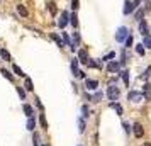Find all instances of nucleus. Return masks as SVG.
I'll use <instances>...</instances> for the list:
<instances>
[{"mask_svg": "<svg viewBox=\"0 0 151 146\" xmlns=\"http://www.w3.org/2000/svg\"><path fill=\"white\" fill-rule=\"evenodd\" d=\"M85 85H87V88H88V90H97L99 82H97V80H87V82H85Z\"/></svg>", "mask_w": 151, "mask_h": 146, "instance_id": "obj_9", "label": "nucleus"}, {"mask_svg": "<svg viewBox=\"0 0 151 146\" xmlns=\"http://www.w3.org/2000/svg\"><path fill=\"white\" fill-rule=\"evenodd\" d=\"M17 12L21 14V17H27L29 15V10L24 7V5H17Z\"/></svg>", "mask_w": 151, "mask_h": 146, "instance_id": "obj_12", "label": "nucleus"}, {"mask_svg": "<svg viewBox=\"0 0 151 146\" xmlns=\"http://www.w3.org/2000/svg\"><path fill=\"white\" fill-rule=\"evenodd\" d=\"M71 70H73V73H75V77H76V73L80 71V70H78V63H76V60L71 61Z\"/></svg>", "mask_w": 151, "mask_h": 146, "instance_id": "obj_23", "label": "nucleus"}, {"mask_svg": "<svg viewBox=\"0 0 151 146\" xmlns=\"http://www.w3.org/2000/svg\"><path fill=\"white\" fill-rule=\"evenodd\" d=\"M27 129H29V131H32V129H34V119H32V117H29V121H27Z\"/></svg>", "mask_w": 151, "mask_h": 146, "instance_id": "obj_27", "label": "nucleus"}, {"mask_svg": "<svg viewBox=\"0 0 151 146\" xmlns=\"http://www.w3.org/2000/svg\"><path fill=\"white\" fill-rule=\"evenodd\" d=\"M80 131H85V122H83V121H80Z\"/></svg>", "mask_w": 151, "mask_h": 146, "instance_id": "obj_40", "label": "nucleus"}, {"mask_svg": "<svg viewBox=\"0 0 151 146\" xmlns=\"http://www.w3.org/2000/svg\"><path fill=\"white\" fill-rule=\"evenodd\" d=\"M49 10H51L53 14H56V5L55 4H49Z\"/></svg>", "mask_w": 151, "mask_h": 146, "instance_id": "obj_38", "label": "nucleus"}, {"mask_svg": "<svg viewBox=\"0 0 151 146\" xmlns=\"http://www.w3.org/2000/svg\"><path fill=\"white\" fill-rule=\"evenodd\" d=\"M122 80H124V85H129V71L122 73Z\"/></svg>", "mask_w": 151, "mask_h": 146, "instance_id": "obj_25", "label": "nucleus"}, {"mask_svg": "<svg viewBox=\"0 0 151 146\" xmlns=\"http://www.w3.org/2000/svg\"><path fill=\"white\" fill-rule=\"evenodd\" d=\"M39 122H41L42 129H48V122H46V117H44V114H41V117H39Z\"/></svg>", "mask_w": 151, "mask_h": 146, "instance_id": "obj_22", "label": "nucleus"}, {"mask_svg": "<svg viewBox=\"0 0 151 146\" xmlns=\"http://www.w3.org/2000/svg\"><path fill=\"white\" fill-rule=\"evenodd\" d=\"M22 109H24V112H26V116H27V117H32V107H31V105L24 104V107H22Z\"/></svg>", "mask_w": 151, "mask_h": 146, "instance_id": "obj_14", "label": "nucleus"}, {"mask_svg": "<svg viewBox=\"0 0 151 146\" xmlns=\"http://www.w3.org/2000/svg\"><path fill=\"white\" fill-rule=\"evenodd\" d=\"M132 132H134V136H136V138H143V134H144V129H143V126L141 124H134L132 126Z\"/></svg>", "mask_w": 151, "mask_h": 146, "instance_id": "obj_4", "label": "nucleus"}, {"mask_svg": "<svg viewBox=\"0 0 151 146\" xmlns=\"http://www.w3.org/2000/svg\"><path fill=\"white\" fill-rule=\"evenodd\" d=\"M132 10H134V4H132V2H129V0H127V2L124 4V14H131Z\"/></svg>", "mask_w": 151, "mask_h": 146, "instance_id": "obj_10", "label": "nucleus"}, {"mask_svg": "<svg viewBox=\"0 0 151 146\" xmlns=\"http://www.w3.org/2000/svg\"><path fill=\"white\" fill-rule=\"evenodd\" d=\"M139 34H143V36H148V34H150L148 22L144 21V19H141V21H139Z\"/></svg>", "mask_w": 151, "mask_h": 146, "instance_id": "obj_3", "label": "nucleus"}, {"mask_svg": "<svg viewBox=\"0 0 151 146\" xmlns=\"http://www.w3.org/2000/svg\"><path fill=\"white\" fill-rule=\"evenodd\" d=\"M143 146H151V143H144V145Z\"/></svg>", "mask_w": 151, "mask_h": 146, "instance_id": "obj_43", "label": "nucleus"}, {"mask_svg": "<svg viewBox=\"0 0 151 146\" xmlns=\"http://www.w3.org/2000/svg\"><path fill=\"white\" fill-rule=\"evenodd\" d=\"M143 95H144L146 100H151V85L150 83H146L143 87Z\"/></svg>", "mask_w": 151, "mask_h": 146, "instance_id": "obj_8", "label": "nucleus"}, {"mask_svg": "<svg viewBox=\"0 0 151 146\" xmlns=\"http://www.w3.org/2000/svg\"><path fill=\"white\" fill-rule=\"evenodd\" d=\"M26 88H27L29 92L34 90V87H32V80H31V78H26Z\"/></svg>", "mask_w": 151, "mask_h": 146, "instance_id": "obj_21", "label": "nucleus"}, {"mask_svg": "<svg viewBox=\"0 0 151 146\" xmlns=\"http://www.w3.org/2000/svg\"><path fill=\"white\" fill-rule=\"evenodd\" d=\"M0 56H2L5 61H10V53H9L7 49H0Z\"/></svg>", "mask_w": 151, "mask_h": 146, "instance_id": "obj_13", "label": "nucleus"}, {"mask_svg": "<svg viewBox=\"0 0 151 146\" xmlns=\"http://www.w3.org/2000/svg\"><path fill=\"white\" fill-rule=\"evenodd\" d=\"M151 75V66H148V68H146V71H144L143 75H141V80H146V78L150 77Z\"/></svg>", "mask_w": 151, "mask_h": 146, "instance_id": "obj_24", "label": "nucleus"}, {"mask_svg": "<svg viewBox=\"0 0 151 146\" xmlns=\"http://www.w3.org/2000/svg\"><path fill=\"white\" fill-rule=\"evenodd\" d=\"M127 32H129V31H127L126 27H119L117 29V32H116V39L119 42H124L126 39H127V36H129Z\"/></svg>", "mask_w": 151, "mask_h": 146, "instance_id": "obj_2", "label": "nucleus"}, {"mask_svg": "<svg viewBox=\"0 0 151 146\" xmlns=\"http://www.w3.org/2000/svg\"><path fill=\"white\" fill-rule=\"evenodd\" d=\"M87 65H88L90 68H100V61H95V60H88Z\"/></svg>", "mask_w": 151, "mask_h": 146, "instance_id": "obj_17", "label": "nucleus"}, {"mask_svg": "<svg viewBox=\"0 0 151 146\" xmlns=\"http://www.w3.org/2000/svg\"><path fill=\"white\" fill-rule=\"evenodd\" d=\"M51 39H55L56 44H58L60 48H63V46H65V42H63L61 39H60V36H58V34H51Z\"/></svg>", "mask_w": 151, "mask_h": 146, "instance_id": "obj_16", "label": "nucleus"}, {"mask_svg": "<svg viewBox=\"0 0 151 146\" xmlns=\"http://www.w3.org/2000/svg\"><path fill=\"white\" fill-rule=\"evenodd\" d=\"M121 70V65L116 61H109V65H107V71L109 73H116V71H119Z\"/></svg>", "mask_w": 151, "mask_h": 146, "instance_id": "obj_6", "label": "nucleus"}, {"mask_svg": "<svg viewBox=\"0 0 151 146\" xmlns=\"http://www.w3.org/2000/svg\"><path fill=\"white\" fill-rule=\"evenodd\" d=\"M17 93H19V97H21V99H26V92L22 90L21 87H17Z\"/></svg>", "mask_w": 151, "mask_h": 146, "instance_id": "obj_30", "label": "nucleus"}, {"mask_svg": "<svg viewBox=\"0 0 151 146\" xmlns=\"http://www.w3.org/2000/svg\"><path fill=\"white\" fill-rule=\"evenodd\" d=\"M70 22H71V26H73V27H78V17H76V14L70 15Z\"/></svg>", "mask_w": 151, "mask_h": 146, "instance_id": "obj_15", "label": "nucleus"}, {"mask_svg": "<svg viewBox=\"0 0 151 146\" xmlns=\"http://www.w3.org/2000/svg\"><path fill=\"white\" fill-rule=\"evenodd\" d=\"M2 75L7 78V80H10V82L14 80V78H12V75H10V71H7V70H2Z\"/></svg>", "mask_w": 151, "mask_h": 146, "instance_id": "obj_26", "label": "nucleus"}, {"mask_svg": "<svg viewBox=\"0 0 151 146\" xmlns=\"http://www.w3.org/2000/svg\"><path fill=\"white\" fill-rule=\"evenodd\" d=\"M73 41H75V44H78V42H80V36H78V32H75V34H73Z\"/></svg>", "mask_w": 151, "mask_h": 146, "instance_id": "obj_37", "label": "nucleus"}, {"mask_svg": "<svg viewBox=\"0 0 151 146\" xmlns=\"http://www.w3.org/2000/svg\"><path fill=\"white\" fill-rule=\"evenodd\" d=\"M127 99H129V100H132V102H141V99H143V95H141L139 92H129V95H127Z\"/></svg>", "mask_w": 151, "mask_h": 146, "instance_id": "obj_7", "label": "nucleus"}, {"mask_svg": "<svg viewBox=\"0 0 151 146\" xmlns=\"http://www.w3.org/2000/svg\"><path fill=\"white\" fill-rule=\"evenodd\" d=\"M119 95H121L119 87H116V85H110L109 88H107V97H109V100H117V99H119Z\"/></svg>", "mask_w": 151, "mask_h": 146, "instance_id": "obj_1", "label": "nucleus"}, {"mask_svg": "<svg viewBox=\"0 0 151 146\" xmlns=\"http://www.w3.org/2000/svg\"><path fill=\"white\" fill-rule=\"evenodd\" d=\"M68 17H70V14H68V12H63V14H61V17H60V21H58V26H60L61 29L65 27L66 24H68V21H70Z\"/></svg>", "mask_w": 151, "mask_h": 146, "instance_id": "obj_5", "label": "nucleus"}, {"mask_svg": "<svg viewBox=\"0 0 151 146\" xmlns=\"http://www.w3.org/2000/svg\"><path fill=\"white\" fill-rule=\"evenodd\" d=\"M14 73L17 75V77H26V73H24V71L19 68V66H15V65H14Z\"/></svg>", "mask_w": 151, "mask_h": 146, "instance_id": "obj_20", "label": "nucleus"}, {"mask_svg": "<svg viewBox=\"0 0 151 146\" xmlns=\"http://www.w3.org/2000/svg\"><path fill=\"white\" fill-rule=\"evenodd\" d=\"M144 14H146V12H144V9H139V10L136 12V15H134V19H136V21H141Z\"/></svg>", "mask_w": 151, "mask_h": 146, "instance_id": "obj_19", "label": "nucleus"}, {"mask_svg": "<svg viewBox=\"0 0 151 146\" xmlns=\"http://www.w3.org/2000/svg\"><path fill=\"white\" fill-rule=\"evenodd\" d=\"M78 58H80V61L87 63L88 61V53H87L85 49H80V51H78Z\"/></svg>", "mask_w": 151, "mask_h": 146, "instance_id": "obj_11", "label": "nucleus"}, {"mask_svg": "<svg viewBox=\"0 0 151 146\" xmlns=\"http://www.w3.org/2000/svg\"><path fill=\"white\" fill-rule=\"evenodd\" d=\"M78 7H80V5H78V0H71V9H73V10H76Z\"/></svg>", "mask_w": 151, "mask_h": 146, "instance_id": "obj_34", "label": "nucleus"}, {"mask_svg": "<svg viewBox=\"0 0 151 146\" xmlns=\"http://www.w3.org/2000/svg\"><path fill=\"white\" fill-rule=\"evenodd\" d=\"M143 46H146V48H150L151 49V36H144V41H143Z\"/></svg>", "mask_w": 151, "mask_h": 146, "instance_id": "obj_18", "label": "nucleus"}, {"mask_svg": "<svg viewBox=\"0 0 151 146\" xmlns=\"http://www.w3.org/2000/svg\"><path fill=\"white\" fill-rule=\"evenodd\" d=\"M112 107L117 111V114H122V107H121L119 104H112Z\"/></svg>", "mask_w": 151, "mask_h": 146, "instance_id": "obj_33", "label": "nucleus"}, {"mask_svg": "<svg viewBox=\"0 0 151 146\" xmlns=\"http://www.w3.org/2000/svg\"><path fill=\"white\" fill-rule=\"evenodd\" d=\"M36 105H37V107L42 111V104H41V100H39V99H36Z\"/></svg>", "mask_w": 151, "mask_h": 146, "instance_id": "obj_39", "label": "nucleus"}, {"mask_svg": "<svg viewBox=\"0 0 151 146\" xmlns=\"http://www.w3.org/2000/svg\"><path fill=\"white\" fill-rule=\"evenodd\" d=\"M32 141H34V146H39V134L37 132L32 134Z\"/></svg>", "mask_w": 151, "mask_h": 146, "instance_id": "obj_28", "label": "nucleus"}, {"mask_svg": "<svg viewBox=\"0 0 151 146\" xmlns=\"http://www.w3.org/2000/svg\"><path fill=\"white\" fill-rule=\"evenodd\" d=\"M126 46H127V48L132 46V37H131V36H127V39H126Z\"/></svg>", "mask_w": 151, "mask_h": 146, "instance_id": "obj_35", "label": "nucleus"}, {"mask_svg": "<svg viewBox=\"0 0 151 146\" xmlns=\"http://www.w3.org/2000/svg\"><path fill=\"white\" fill-rule=\"evenodd\" d=\"M92 99H93V102H99V100L102 99V93H100V92H97V93H95V95H93Z\"/></svg>", "mask_w": 151, "mask_h": 146, "instance_id": "obj_32", "label": "nucleus"}, {"mask_svg": "<svg viewBox=\"0 0 151 146\" xmlns=\"http://www.w3.org/2000/svg\"><path fill=\"white\" fill-rule=\"evenodd\" d=\"M141 2H143V0H134L132 4H134V7H139V4H141Z\"/></svg>", "mask_w": 151, "mask_h": 146, "instance_id": "obj_41", "label": "nucleus"}, {"mask_svg": "<svg viewBox=\"0 0 151 146\" xmlns=\"http://www.w3.org/2000/svg\"><path fill=\"white\" fill-rule=\"evenodd\" d=\"M137 55H141V56H143L144 55V48H143V44H137Z\"/></svg>", "mask_w": 151, "mask_h": 146, "instance_id": "obj_31", "label": "nucleus"}, {"mask_svg": "<svg viewBox=\"0 0 151 146\" xmlns=\"http://www.w3.org/2000/svg\"><path fill=\"white\" fill-rule=\"evenodd\" d=\"M82 111H83V116H88V109H87V107H83Z\"/></svg>", "mask_w": 151, "mask_h": 146, "instance_id": "obj_42", "label": "nucleus"}, {"mask_svg": "<svg viewBox=\"0 0 151 146\" xmlns=\"http://www.w3.org/2000/svg\"><path fill=\"white\" fill-rule=\"evenodd\" d=\"M63 34V42H65V46H66V44H70V37H68V34H66V32H61Z\"/></svg>", "mask_w": 151, "mask_h": 146, "instance_id": "obj_29", "label": "nucleus"}, {"mask_svg": "<svg viewBox=\"0 0 151 146\" xmlns=\"http://www.w3.org/2000/svg\"><path fill=\"white\" fill-rule=\"evenodd\" d=\"M114 56H116V55H114V53L110 51V53H109V55H107V56H105L104 60H107V61H112V58H114Z\"/></svg>", "mask_w": 151, "mask_h": 146, "instance_id": "obj_36", "label": "nucleus"}]
</instances>
